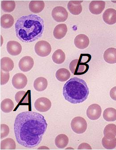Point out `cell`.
I'll return each mask as SVG.
<instances>
[{
	"label": "cell",
	"instance_id": "obj_25",
	"mask_svg": "<svg viewBox=\"0 0 116 150\" xmlns=\"http://www.w3.org/2000/svg\"><path fill=\"white\" fill-rule=\"evenodd\" d=\"M56 77L57 80L60 82H65L70 79L71 74L68 69L61 68L57 71Z\"/></svg>",
	"mask_w": 116,
	"mask_h": 150
},
{
	"label": "cell",
	"instance_id": "obj_20",
	"mask_svg": "<svg viewBox=\"0 0 116 150\" xmlns=\"http://www.w3.org/2000/svg\"><path fill=\"white\" fill-rule=\"evenodd\" d=\"M1 69L4 72L11 71L14 68V63L10 57H4L1 60Z\"/></svg>",
	"mask_w": 116,
	"mask_h": 150
},
{
	"label": "cell",
	"instance_id": "obj_4",
	"mask_svg": "<svg viewBox=\"0 0 116 150\" xmlns=\"http://www.w3.org/2000/svg\"><path fill=\"white\" fill-rule=\"evenodd\" d=\"M89 66L85 63L82 62L80 59H75L70 63L69 69L74 75H81L85 74L89 69Z\"/></svg>",
	"mask_w": 116,
	"mask_h": 150
},
{
	"label": "cell",
	"instance_id": "obj_24",
	"mask_svg": "<svg viewBox=\"0 0 116 150\" xmlns=\"http://www.w3.org/2000/svg\"><path fill=\"white\" fill-rule=\"evenodd\" d=\"M15 101L20 105L28 104L29 103V94L25 91H19L17 92L15 95Z\"/></svg>",
	"mask_w": 116,
	"mask_h": 150
},
{
	"label": "cell",
	"instance_id": "obj_36",
	"mask_svg": "<svg viewBox=\"0 0 116 150\" xmlns=\"http://www.w3.org/2000/svg\"><path fill=\"white\" fill-rule=\"evenodd\" d=\"M110 96L112 99L116 101V86H114L110 91Z\"/></svg>",
	"mask_w": 116,
	"mask_h": 150
},
{
	"label": "cell",
	"instance_id": "obj_1",
	"mask_svg": "<svg viewBox=\"0 0 116 150\" xmlns=\"http://www.w3.org/2000/svg\"><path fill=\"white\" fill-rule=\"evenodd\" d=\"M47 127L46 120L42 114L32 111L21 112L14 122L16 140L24 147H36L42 141Z\"/></svg>",
	"mask_w": 116,
	"mask_h": 150
},
{
	"label": "cell",
	"instance_id": "obj_12",
	"mask_svg": "<svg viewBox=\"0 0 116 150\" xmlns=\"http://www.w3.org/2000/svg\"><path fill=\"white\" fill-rule=\"evenodd\" d=\"M105 6V2L103 1H93L90 3L89 9L91 13L98 15L104 11Z\"/></svg>",
	"mask_w": 116,
	"mask_h": 150
},
{
	"label": "cell",
	"instance_id": "obj_6",
	"mask_svg": "<svg viewBox=\"0 0 116 150\" xmlns=\"http://www.w3.org/2000/svg\"><path fill=\"white\" fill-rule=\"evenodd\" d=\"M34 50L39 56L46 57L48 56L51 52V45L47 41L40 40L35 44Z\"/></svg>",
	"mask_w": 116,
	"mask_h": 150
},
{
	"label": "cell",
	"instance_id": "obj_33",
	"mask_svg": "<svg viewBox=\"0 0 116 150\" xmlns=\"http://www.w3.org/2000/svg\"><path fill=\"white\" fill-rule=\"evenodd\" d=\"M10 133L9 126L5 124H2L0 125V138L1 139L6 138Z\"/></svg>",
	"mask_w": 116,
	"mask_h": 150
},
{
	"label": "cell",
	"instance_id": "obj_22",
	"mask_svg": "<svg viewBox=\"0 0 116 150\" xmlns=\"http://www.w3.org/2000/svg\"><path fill=\"white\" fill-rule=\"evenodd\" d=\"M14 20L11 14H3L1 18V26L5 29H8L13 26Z\"/></svg>",
	"mask_w": 116,
	"mask_h": 150
},
{
	"label": "cell",
	"instance_id": "obj_26",
	"mask_svg": "<svg viewBox=\"0 0 116 150\" xmlns=\"http://www.w3.org/2000/svg\"><path fill=\"white\" fill-rule=\"evenodd\" d=\"M103 118L107 122H114L116 120V109L113 108H108L104 110Z\"/></svg>",
	"mask_w": 116,
	"mask_h": 150
},
{
	"label": "cell",
	"instance_id": "obj_11",
	"mask_svg": "<svg viewBox=\"0 0 116 150\" xmlns=\"http://www.w3.org/2000/svg\"><path fill=\"white\" fill-rule=\"evenodd\" d=\"M34 65V61L30 56H25L20 59L18 63L19 69L22 71L27 72L32 69Z\"/></svg>",
	"mask_w": 116,
	"mask_h": 150
},
{
	"label": "cell",
	"instance_id": "obj_8",
	"mask_svg": "<svg viewBox=\"0 0 116 150\" xmlns=\"http://www.w3.org/2000/svg\"><path fill=\"white\" fill-rule=\"evenodd\" d=\"M34 108L40 112H45L49 111L51 107L50 100L45 97H41L36 100L34 103Z\"/></svg>",
	"mask_w": 116,
	"mask_h": 150
},
{
	"label": "cell",
	"instance_id": "obj_16",
	"mask_svg": "<svg viewBox=\"0 0 116 150\" xmlns=\"http://www.w3.org/2000/svg\"><path fill=\"white\" fill-rule=\"evenodd\" d=\"M83 1H71L67 4V8L70 12L73 15H78L80 14L82 11L81 3Z\"/></svg>",
	"mask_w": 116,
	"mask_h": 150
},
{
	"label": "cell",
	"instance_id": "obj_27",
	"mask_svg": "<svg viewBox=\"0 0 116 150\" xmlns=\"http://www.w3.org/2000/svg\"><path fill=\"white\" fill-rule=\"evenodd\" d=\"M1 150H15L16 145L15 141L11 138H7L1 141L0 144Z\"/></svg>",
	"mask_w": 116,
	"mask_h": 150
},
{
	"label": "cell",
	"instance_id": "obj_19",
	"mask_svg": "<svg viewBox=\"0 0 116 150\" xmlns=\"http://www.w3.org/2000/svg\"><path fill=\"white\" fill-rule=\"evenodd\" d=\"M45 7V3L43 1H32L29 5L30 11L33 13L41 12Z\"/></svg>",
	"mask_w": 116,
	"mask_h": 150
},
{
	"label": "cell",
	"instance_id": "obj_7",
	"mask_svg": "<svg viewBox=\"0 0 116 150\" xmlns=\"http://www.w3.org/2000/svg\"><path fill=\"white\" fill-rule=\"evenodd\" d=\"M53 19L58 23L65 22L68 18V13L65 8L57 6L54 8L51 12Z\"/></svg>",
	"mask_w": 116,
	"mask_h": 150
},
{
	"label": "cell",
	"instance_id": "obj_10",
	"mask_svg": "<svg viewBox=\"0 0 116 150\" xmlns=\"http://www.w3.org/2000/svg\"><path fill=\"white\" fill-rule=\"evenodd\" d=\"M101 112V107L98 104H94L88 108L86 112V115L90 120H96L100 117Z\"/></svg>",
	"mask_w": 116,
	"mask_h": 150
},
{
	"label": "cell",
	"instance_id": "obj_15",
	"mask_svg": "<svg viewBox=\"0 0 116 150\" xmlns=\"http://www.w3.org/2000/svg\"><path fill=\"white\" fill-rule=\"evenodd\" d=\"M104 22L109 25H113L116 23V11L112 8L108 9L103 14Z\"/></svg>",
	"mask_w": 116,
	"mask_h": 150
},
{
	"label": "cell",
	"instance_id": "obj_9",
	"mask_svg": "<svg viewBox=\"0 0 116 150\" xmlns=\"http://www.w3.org/2000/svg\"><path fill=\"white\" fill-rule=\"evenodd\" d=\"M28 80L26 75L22 73L15 74L12 79V83L13 87L17 89H22L27 84Z\"/></svg>",
	"mask_w": 116,
	"mask_h": 150
},
{
	"label": "cell",
	"instance_id": "obj_29",
	"mask_svg": "<svg viewBox=\"0 0 116 150\" xmlns=\"http://www.w3.org/2000/svg\"><path fill=\"white\" fill-rule=\"evenodd\" d=\"M14 108L13 101L10 99H4L1 104V109L5 113L11 112Z\"/></svg>",
	"mask_w": 116,
	"mask_h": 150
},
{
	"label": "cell",
	"instance_id": "obj_3",
	"mask_svg": "<svg viewBox=\"0 0 116 150\" xmlns=\"http://www.w3.org/2000/svg\"><path fill=\"white\" fill-rule=\"evenodd\" d=\"M89 91L84 80L74 77L70 79L63 87V96L72 104H80L86 100Z\"/></svg>",
	"mask_w": 116,
	"mask_h": 150
},
{
	"label": "cell",
	"instance_id": "obj_18",
	"mask_svg": "<svg viewBox=\"0 0 116 150\" xmlns=\"http://www.w3.org/2000/svg\"><path fill=\"white\" fill-rule=\"evenodd\" d=\"M104 59L109 64L116 63V49L110 48L106 50L104 53Z\"/></svg>",
	"mask_w": 116,
	"mask_h": 150
},
{
	"label": "cell",
	"instance_id": "obj_28",
	"mask_svg": "<svg viewBox=\"0 0 116 150\" xmlns=\"http://www.w3.org/2000/svg\"><path fill=\"white\" fill-rule=\"evenodd\" d=\"M105 137L109 139H113L116 136V125L114 124H110L106 125L104 130Z\"/></svg>",
	"mask_w": 116,
	"mask_h": 150
},
{
	"label": "cell",
	"instance_id": "obj_17",
	"mask_svg": "<svg viewBox=\"0 0 116 150\" xmlns=\"http://www.w3.org/2000/svg\"><path fill=\"white\" fill-rule=\"evenodd\" d=\"M67 31V28L65 24H60L55 27L53 31L54 37L58 40H60L65 37Z\"/></svg>",
	"mask_w": 116,
	"mask_h": 150
},
{
	"label": "cell",
	"instance_id": "obj_2",
	"mask_svg": "<svg viewBox=\"0 0 116 150\" xmlns=\"http://www.w3.org/2000/svg\"><path fill=\"white\" fill-rule=\"evenodd\" d=\"M16 36L22 42L31 43L42 37L44 30V19L35 14L22 16L15 23Z\"/></svg>",
	"mask_w": 116,
	"mask_h": 150
},
{
	"label": "cell",
	"instance_id": "obj_5",
	"mask_svg": "<svg viewBox=\"0 0 116 150\" xmlns=\"http://www.w3.org/2000/svg\"><path fill=\"white\" fill-rule=\"evenodd\" d=\"M72 130L76 134H81L84 133L87 129V122L81 117L74 118L71 123Z\"/></svg>",
	"mask_w": 116,
	"mask_h": 150
},
{
	"label": "cell",
	"instance_id": "obj_30",
	"mask_svg": "<svg viewBox=\"0 0 116 150\" xmlns=\"http://www.w3.org/2000/svg\"><path fill=\"white\" fill-rule=\"evenodd\" d=\"M66 58L65 53L61 50H58L53 53L52 59L57 64H61L64 62Z\"/></svg>",
	"mask_w": 116,
	"mask_h": 150
},
{
	"label": "cell",
	"instance_id": "obj_23",
	"mask_svg": "<svg viewBox=\"0 0 116 150\" xmlns=\"http://www.w3.org/2000/svg\"><path fill=\"white\" fill-rule=\"evenodd\" d=\"M55 144L58 148H65L69 143V139L66 134H60L56 137L55 141Z\"/></svg>",
	"mask_w": 116,
	"mask_h": 150
},
{
	"label": "cell",
	"instance_id": "obj_14",
	"mask_svg": "<svg viewBox=\"0 0 116 150\" xmlns=\"http://www.w3.org/2000/svg\"><path fill=\"white\" fill-rule=\"evenodd\" d=\"M89 37L84 34H79L75 38L74 44L76 47L80 50L86 49L89 45Z\"/></svg>",
	"mask_w": 116,
	"mask_h": 150
},
{
	"label": "cell",
	"instance_id": "obj_21",
	"mask_svg": "<svg viewBox=\"0 0 116 150\" xmlns=\"http://www.w3.org/2000/svg\"><path fill=\"white\" fill-rule=\"evenodd\" d=\"M48 85L47 79L44 77H40L37 78L34 83V87L35 90L38 91H43L45 90Z\"/></svg>",
	"mask_w": 116,
	"mask_h": 150
},
{
	"label": "cell",
	"instance_id": "obj_13",
	"mask_svg": "<svg viewBox=\"0 0 116 150\" xmlns=\"http://www.w3.org/2000/svg\"><path fill=\"white\" fill-rule=\"evenodd\" d=\"M6 48L8 53L12 56H18L22 52V47L21 44L14 40L8 42Z\"/></svg>",
	"mask_w": 116,
	"mask_h": 150
},
{
	"label": "cell",
	"instance_id": "obj_31",
	"mask_svg": "<svg viewBox=\"0 0 116 150\" xmlns=\"http://www.w3.org/2000/svg\"><path fill=\"white\" fill-rule=\"evenodd\" d=\"M1 9L6 13L13 11L16 7L15 1H3L1 3Z\"/></svg>",
	"mask_w": 116,
	"mask_h": 150
},
{
	"label": "cell",
	"instance_id": "obj_34",
	"mask_svg": "<svg viewBox=\"0 0 116 150\" xmlns=\"http://www.w3.org/2000/svg\"><path fill=\"white\" fill-rule=\"evenodd\" d=\"M10 74L8 72H3L1 70L0 71V83L1 85L6 84L9 81Z\"/></svg>",
	"mask_w": 116,
	"mask_h": 150
},
{
	"label": "cell",
	"instance_id": "obj_32",
	"mask_svg": "<svg viewBox=\"0 0 116 150\" xmlns=\"http://www.w3.org/2000/svg\"><path fill=\"white\" fill-rule=\"evenodd\" d=\"M103 146L108 150L114 149L116 147V137L113 139H109L104 136L102 140Z\"/></svg>",
	"mask_w": 116,
	"mask_h": 150
},
{
	"label": "cell",
	"instance_id": "obj_35",
	"mask_svg": "<svg viewBox=\"0 0 116 150\" xmlns=\"http://www.w3.org/2000/svg\"><path fill=\"white\" fill-rule=\"evenodd\" d=\"M78 150H92V147L87 143H82L79 146Z\"/></svg>",
	"mask_w": 116,
	"mask_h": 150
}]
</instances>
